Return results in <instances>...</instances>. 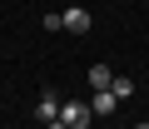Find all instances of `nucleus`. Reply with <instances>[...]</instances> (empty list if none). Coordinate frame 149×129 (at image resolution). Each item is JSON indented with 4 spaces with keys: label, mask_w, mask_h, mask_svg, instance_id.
I'll return each mask as SVG.
<instances>
[{
    "label": "nucleus",
    "mask_w": 149,
    "mask_h": 129,
    "mask_svg": "<svg viewBox=\"0 0 149 129\" xmlns=\"http://www.w3.org/2000/svg\"><path fill=\"white\" fill-rule=\"evenodd\" d=\"M60 119H65L70 129H85V124L95 119V109H90V104H80V99H70V104H60Z\"/></svg>",
    "instance_id": "f257e3e1"
},
{
    "label": "nucleus",
    "mask_w": 149,
    "mask_h": 129,
    "mask_svg": "<svg viewBox=\"0 0 149 129\" xmlns=\"http://www.w3.org/2000/svg\"><path fill=\"white\" fill-rule=\"evenodd\" d=\"M45 129H70V124H65V119H50V124H45Z\"/></svg>",
    "instance_id": "0eeeda50"
},
{
    "label": "nucleus",
    "mask_w": 149,
    "mask_h": 129,
    "mask_svg": "<svg viewBox=\"0 0 149 129\" xmlns=\"http://www.w3.org/2000/svg\"><path fill=\"white\" fill-rule=\"evenodd\" d=\"M134 129H149V119H139V124H134Z\"/></svg>",
    "instance_id": "6e6552de"
},
{
    "label": "nucleus",
    "mask_w": 149,
    "mask_h": 129,
    "mask_svg": "<svg viewBox=\"0 0 149 129\" xmlns=\"http://www.w3.org/2000/svg\"><path fill=\"white\" fill-rule=\"evenodd\" d=\"M90 85H95V89H109V85H114V75L104 70V64H90Z\"/></svg>",
    "instance_id": "39448f33"
},
{
    "label": "nucleus",
    "mask_w": 149,
    "mask_h": 129,
    "mask_svg": "<svg viewBox=\"0 0 149 129\" xmlns=\"http://www.w3.org/2000/svg\"><path fill=\"white\" fill-rule=\"evenodd\" d=\"M35 114H40L45 124H50V119H60V99H55V89H45V94H40V104H35Z\"/></svg>",
    "instance_id": "20e7f679"
},
{
    "label": "nucleus",
    "mask_w": 149,
    "mask_h": 129,
    "mask_svg": "<svg viewBox=\"0 0 149 129\" xmlns=\"http://www.w3.org/2000/svg\"><path fill=\"white\" fill-rule=\"evenodd\" d=\"M109 89H114V94H119V99H124V94H134V80H124V75H119V80H114V85H109Z\"/></svg>",
    "instance_id": "423d86ee"
},
{
    "label": "nucleus",
    "mask_w": 149,
    "mask_h": 129,
    "mask_svg": "<svg viewBox=\"0 0 149 129\" xmlns=\"http://www.w3.org/2000/svg\"><path fill=\"white\" fill-rule=\"evenodd\" d=\"M65 30H70V35H85V30H90V10H85V5H70V10H65Z\"/></svg>",
    "instance_id": "f03ea898"
},
{
    "label": "nucleus",
    "mask_w": 149,
    "mask_h": 129,
    "mask_svg": "<svg viewBox=\"0 0 149 129\" xmlns=\"http://www.w3.org/2000/svg\"><path fill=\"white\" fill-rule=\"evenodd\" d=\"M90 109H95V114H114V109H119V94H114V89H95Z\"/></svg>",
    "instance_id": "7ed1b4c3"
}]
</instances>
